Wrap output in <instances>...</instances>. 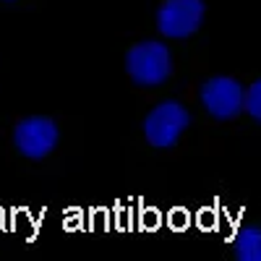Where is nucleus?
Returning a JSON list of instances; mask_svg holds the SVG:
<instances>
[{
    "label": "nucleus",
    "instance_id": "f03ea898",
    "mask_svg": "<svg viewBox=\"0 0 261 261\" xmlns=\"http://www.w3.org/2000/svg\"><path fill=\"white\" fill-rule=\"evenodd\" d=\"M191 125V115L188 110L175 102V99H170V102H162L157 105L154 110H151L144 120V136L151 146H157V149H167L172 146L180 134Z\"/></svg>",
    "mask_w": 261,
    "mask_h": 261
},
{
    "label": "nucleus",
    "instance_id": "6e6552de",
    "mask_svg": "<svg viewBox=\"0 0 261 261\" xmlns=\"http://www.w3.org/2000/svg\"><path fill=\"white\" fill-rule=\"evenodd\" d=\"M6 3H16V0H6Z\"/></svg>",
    "mask_w": 261,
    "mask_h": 261
},
{
    "label": "nucleus",
    "instance_id": "39448f33",
    "mask_svg": "<svg viewBox=\"0 0 261 261\" xmlns=\"http://www.w3.org/2000/svg\"><path fill=\"white\" fill-rule=\"evenodd\" d=\"M246 89L230 76H214L201 86V102L217 120H232L243 113Z\"/></svg>",
    "mask_w": 261,
    "mask_h": 261
},
{
    "label": "nucleus",
    "instance_id": "0eeeda50",
    "mask_svg": "<svg viewBox=\"0 0 261 261\" xmlns=\"http://www.w3.org/2000/svg\"><path fill=\"white\" fill-rule=\"evenodd\" d=\"M243 110L256 120L261 123V79L253 81L248 89H246V99H243Z\"/></svg>",
    "mask_w": 261,
    "mask_h": 261
},
{
    "label": "nucleus",
    "instance_id": "f257e3e1",
    "mask_svg": "<svg viewBox=\"0 0 261 261\" xmlns=\"http://www.w3.org/2000/svg\"><path fill=\"white\" fill-rule=\"evenodd\" d=\"M125 71L141 86H160L172 73V55L162 42H139L125 55Z\"/></svg>",
    "mask_w": 261,
    "mask_h": 261
},
{
    "label": "nucleus",
    "instance_id": "20e7f679",
    "mask_svg": "<svg viewBox=\"0 0 261 261\" xmlns=\"http://www.w3.org/2000/svg\"><path fill=\"white\" fill-rule=\"evenodd\" d=\"M58 123L45 118V115H32V118H24L16 130H13V144L16 149L21 151L24 157L29 160H42L47 157L50 151L58 146Z\"/></svg>",
    "mask_w": 261,
    "mask_h": 261
},
{
    "label": "nucleus",
    "instance_id": "423d86ee",
    "mask_svg": "<svg viewBox=\"0 0 261 261\" xmlns=\"http://www.w3.org/2000/svg\"><path fill=\"white\" fill-rule=\"evenodd\" d=\"M235 258L241 261H261V227H243L235 238Z\"/></svg>",
    "mask_w": 261,
    "mask_h": 261
},
{
    "label": "nucleus",
    "instance_id": "7ed1b4c3",
    "mask_svg": "<svg viewBox=\"0 0 261 261\" xmlns=\"http://www.w3.org/2000/svg\"><path fill=\"white\" fill-rule=\"evenodd\" d=\"M204 13V0H165L157 11V27L170 39H186L199 32Z\"/></svg>",
    "mask_w": 261,
    "mask_h": 261
}]
</instances>
